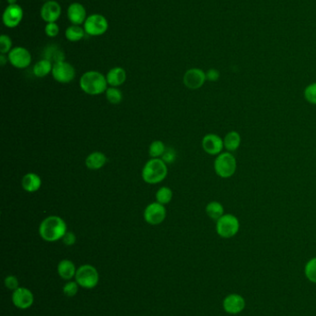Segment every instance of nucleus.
Segmentation results:
<instances>
[{"label":"nucleus","instance_id":"f704fd0d","mask_svg":"<svg viewBox=\"0 0 316 316\" xmlns=\"http://www.w3.org/2000/svg\"><path fill=\"white\" fill-rule=\"evenodd\" d=\"M45 32L48 37H56L60 32V26L57 23H47Z\"/></svg>","mask_w":316,"mask_h":316},{"label":"nucleus","instance_id":"9d476101","mask_svg":"<svg viewBox=\"0 0 316 316\" xmlns=\"http://www.w3.org/2000/svg\"><path fill=\"white\" fill-rule=\"evenodd\" d=\"M166 218V208L158 202H151L145 208L144 219L151 226L162 224Z\"/></svg>","mask_w":316,"mask_h":316},{"label":"nucleus","instance_id":"58836bf2","mask_svg":"<svg viewBox=\"0 0 316 316\" xmlns=\"http://www.w3.org/2000/svg\"><path fill=\"white\" fill-rule=\"evenodd\" d=\"M8 61H9L8 55H4V54H1V55H0V64H1L2 67L5 66L6 63H7Z\"/></svg>","mask_w":316,"mask_h":316},{"label":"nucleus","instance_id":"f03ea898","mask_svg":"<svg viewBox=\"0 0 316 316\" xmlns=\"http://www.w3.org/2000/svg\"><path fill=\"white\" fill-rule=\"evenodd\" d=\"M79 86L86 95L99 96L108 89L107 79L99 71L89 70L80 78Z\"/></svg>","mask_w":316,"mask_h":316},{"label":"nucleus","instance_id":"2eb2a0df","mask_svg":"<svg viewBox=\"0 0 316 316\" xmlns=\"http://www.w3.org/2000/svg\"><path fill=\"white\" fill-rule=\"evenodd\" d=\"M12 303L15 306L22 310L28 309L33 305V295L26 288H18L12 294Z\"/></svg>","mask_w":316,"mask_h":316},{"label":"nucleus","instance_id":"2f4dec72","mask_svg":"<svg viewBox=\"0 0 316 316\" xmlns=\"http://www.w3.org/2000/svg\"><path fill=\"white\" fill-rule=\"evenodd\" d=\"M12 49V41L9 35L2 34L0 36V53L7 55Z\"/></svg>","mask_w":316,"mask_h":316},{"label":"nucleus","instance_id":"0eeeda50","mask_svg":"<svg viewBox=\"0 0 316 316\" xmlns=\"http://www.w3.org/2000/svg\"><path fill=\"white\" fill-rule=\"evenodd\" d=\"M109 23L101 14H91L85 20L84 29L85 33L91 36H99L107 32Z\"/></svg>","mask_w":316,"mask_h":316},{"label":"nucleus","instance_id":"c9c22d12","mask_svg":"<svg viewBox=\"0 0 316 316\" xmlns=\"http://www.w3.org/2000/svg\"><path fill=\"white\" fill-rule=\"evenodd\" d=\"M5 286L8 289L14 291L18 288H20L19 281L14 275H9L5 278Z\"/></svg>","mask_w":316,"mask_h":316},{"label":"nucleus","instance_id":"20e7f679","mask_svg":"<svg viewBox=\"0 0 316 316\" xmlns=\"http://www.w3.org/2000/svg\"><path fill=\"white\" fill-rule=\"evenodd\" d=\"M214 171L222 179H229L237 171V162L236 157L230 152H223L216 156L214 160Z\"/></svg>","mask_w":316,"mask_h":316},{"label":"nucleus","instance_id":"5701e85b","mask_svg":"<svg viewBox=\"0 0 316 316\" xmlns=\"http://www.w3.org/2000/svg\"><path fill=\"white\" fill-rule=\"evenodd\" d=\"M52 69H53V63L49 60L43 59L33 66V75L38 78H44L48 74L51 73Z\"/></svg>","mask_w":316,"mask_h":316},{"label":"nucleus","instance_id":"1a4fd4ad","mask_svg":"<svg viewBox=\"0 0 316 316\" xmlns=\"http://www.w3.org/2000/svg\"><path fill=\"white\" fill-rule=\"evenodd\" d=\"M9 62L16 69H26L32 62V55L28 49L23 46L13 47L8 54Z\"/></svg>","mask_w":316,"mask_h":316},{"label":"nucleus","instance_id":"412c9836","mask_svg":"<svg viewBox=\"0 0 316 316\" xmlns=\"http://www.w3.org/2000/svg\"><path fill=\"white\" fill-rule=\"evenodd\" d=\"M224 149L230 153L237 151L241 145V135L236 131H231L226 133L223 138Z\"/></svg>","mask_w":316,"mask_h":316},{"label":"nucleus","instance_id":"e433bc0d","mask_svg":"<svg viewBox=\"0 0 316 316\" xmlns=\"http://www.w3.org/2000/svg\"><path fill=\"white\" fill-rule=\"evenodd\" d=\"M62 241L66 246H72L76 243V236L72 231H67L62 238Z\"/></svg>","mask_w":316,"mask_h":316},{"label":"nucleus","instance_id":"f3484780","mask_svg":"<svg viewBox=\"0 0 316 316\" xmlns=\"http://www.w3.org/2000/svg\"><path fill=\"white\" fill-rule=\"evenodd\" d=\"M223 305L225 312L231 314H237L244 310L245 301L240 295L231 294L224 299Z\"/></svg>","mask_w":316,"mask_h":316},{"label":"nucleus","instance_id":"dca6fc26","mask_svg":"<svg viewBox=\"0 0 316 316\" xmlns=\"http://www.w3.org/2000/svg\"><path fill=\"white\" fill-rule=\"evenodd\" d=\"M67 16L72 24L74 25L84 24L85 20L87 18L86 10L84 9V6L78 2L72 3L69 6L68 10H67Z\"/></svg>","mask_w":316,"mask_h":316},{"label":"nucleus","instance_id":"a211bd4d","mask_svg":"<svg viewBox=\"0 0 316 316\" xmlns=\"http://www.w3.org/2000/svg\"><path fill=\"white\" fill-rule=\"evenodd\" d=\"M127 74L126 69L121 67H114L108 71L106 75L108 85L111 87H119L126 83Z\"/></svg>","mask_w":316,"mask_h":316},{"label":"nucleus","instance_id":"72a5a7b5","mask_svg":"<svg viewBox=\"0 0 316 316\" xmlns=\"http://www.w3.org/2000/svg\"><path fill=\"white\" fill-rule=\"evenodd\" d=\"M163 159L166 164H172L177 159V152L172 148H166V151L164 152L163 156H162Z\"/></svg>","mask_w":316,"mask_h":316},{"label":"nucleus","instance_id":"cd10ccee","mask_svg":"<svg viewBox=\"0 0 316 316\" xmlns=\"http://www.w3.org/2000/svg\"><path fill=\"white\" fill-rule=\"evenodd\" d=\"M105 95L108 102L112 105H118L122 101V92L118 87L108 88Z\"/></svg>","mask_w":316,"mask_h":316},{"label":"nucleus","instance_id":"ea45409f","mask_svg":"<svg viewBox=\"0 0 316 316\" xmlns=\"http://www.w3.org/2000/svg\"><path fill=\"white\" fill-rule=\"evenodd\" d=\"M7 2L9 3V5L17 4V0H7Z\"/></svg>","mask_w":316,"mask_h":316},{"label":"nucleus","instance_id":"423d86ee","mask_svg":"<svg viewBox=\"0 0 316 316\" xmlns=\"http://www.w3.org/2000/svg\"><path fill=\"white\" fill-rule=\"evenodd\" d=\"M98 272L93 266L84 265L76 271L75 280L79 286L84 289H94L98 283Z\"/></svg>","mask_w":316,"mask_h":316},{"label":"nucleus","instance_id":"6ab92c4d","mask_svg":"<svg viewBox=\"0 0 316 316\" xmlns=\"http://www.w3.org/2000/svg\"><path fill=\"white\" fill-rule=\"evenodd\" d=\"M41 185H42V179L38 174L33 172L24 175L22 179V187L27 193H33L38 192V190L41 188Z\"/></svg>","mask_w":316,"mask_h":316},{"label":"nucleus","instance_id":"9b49d317","mask_svg":"<svg viewBox=\"0 0 316 316\" xmlns=\"http://www.w3.org/2000/svg\"><path fill=\"white\" fill-rule=\"evenodd\" d=\"M201 146L206 154L209 156H218L223 153L224 149L223 145V139L220 137L218 134L215 133H208L201 141Z\"/></svg>","mask_w":316,"mask_h":316},{"label":"nucleus","instance_id":"a878e982","mask_svg":"<svg viewBox=\"0 0 316 316\" xmlns=\"http://www.w3.org/2000/svg\"><path fill=\"white\" fill-rule=\"evenodd\" d=\"M84 33L85 31L84 28L81 27L80 25L72 24L66 29L65 37L70 42H78L84 38Z\"/></svg>","mask_w":316,"mask_h":316},{"label":"nucleus","instance_id":"4c0bfd02","mask_svg":"<svg viewBox=\"0 0 316 316\" xmlns=\"http://www.w3.org/2000/svg\"><path fill=\"white\" fill-rule=\"evenodd\" d=\"M220 78V72L216 69H209L206 71V79L209 82H217Z\"/></svg>","mask_w":316,"mask_h":316},{"label":"nucleus","instance_id":"b1692460","mask_svg":"<svg viewBox=\"0 0 316 316\" xmlns=\"http://www.w3.org/2000/svg\"><path fill=\"white\" fill-rule=\"evenodd\" d=\"M44 59L49 60L54 65L58 62L64 61L65 55H64L63 51L61 50L59 46H47L46 50L44 52Z\"/></svg>","mask_w":316,"mask_h":316},{"label":"nucleus","instance_id":"aec40b11","mask_svg":"<svg viewBox=\"0 0 316 316\" xmlns=\"http://www.w3.org/2000/svg\"><path fill=\"white\" fill-rule=\"evenodd\" d=\"M107 160V156L101 152H93L85 158V165L89 170H100L106 165Z\"/></svg>","mask_w":316,"mask_h":316},{"label":"nucleus","instance_id":"c756f323","mask_svg":"<svg viewBox=\"0 0 316 316\" xmlns=\"http://www.w3.org/2000/svg\"><path fill=\"white\" fill-rule=\"evenodd\" d=\"M305 275L312 283H316V257L308 262L305 266Z\"/></svg>","mask_w":316,"mask_h":316},{"label":"nucleus","instance_id":"c85d7f7f","mask_svg":"<svg viewBox=\"0 0 316 316\" xmlns=\"http://www.w3.org/2000/svg\"><path fill=\"white\" fill-rule=\"evenodd\" d=\"M172 191L169 187H162L159 189L156 193V201L162 203L163 206L168 205L169 202L172 201Z\"/></svg>","mask_w":316,"mask_h":316},{"label":"nucleus","instance_id":"f8f14e48","mask_svg":"<svg viewBox=\"0 0 316 316\" xmlns=\"http://www.w3.org/2000/svg\"><path fill=\"white\" fill-rule=\"evenodd\" d=\"M206 79V72L198 68H192L186 70L183 77V83L186 87L190 90H198L204 85Z\"/></svg>","mask_w":316,"mask_h":316},{"label":"nucleus","instance_id":"ddd939ff","mask_svg":"<svg viewBox=\"0 0 316 316\" xmlns=\"http://www.w3.org/2000/svg\"><path fill=\"white\" fill-rule=\"evenodd\" d=\"M24 18V10L18 4L9 5L6 8L2 20L6 27L15 28L19 25Z\"/></svg>","mask_w":316,"mask_h":316},{"label":"nucleus","instance_id":"bb28decb","mask_svg":"<svg viewBox=\"0 0 316 316\" xmlns=\"http://www.w3.org/2000/svg\"><path fill=\"white\" fill-rule=\"evenodd\" d=\"M165 151H166V147L164 145L163 142L160 140L153 141L149 147V155L151 158L162 157Z\"/></svg>","mask_w":316,"mask_h":316},{"label":"nucleus","instance_id":"7ed1b4c3","mask_svg":"<svg viewBox=\"0 0 316 316\" xmlns=\"http://www.w3.org/2000/svg\"><path fill=\"white\" fill-rule=\"evenodd\" d=\"M167 164L162 158L149 159L142 170V179L146 183L158 184L167 177Z\"/></svg>","mask_w":316,"mask_h":316},{"label":"nucleus","instance_id":"4468645a","mask_svg":"<svg viewBox=\"0 0 316 316\" xmlns=\"http://www.w3.org/2000/svg\"><path fill=\"white\" fill-rule=\"evenodd\" d=\"M40 15L47 23H56L61 15V7L55 0H48L43 5Z\"/></svg>","mask_w":316,"mask_h":316},{"label":"nucleus","instance_id":"7c9ffc66","mask_svg":"<svg viewBox=\"0 0 316 316\" xmlns=\"http://www.w3.org/2000/svg\"><path fill=\"white\" fill-rule=\"evenodd\" d=\"M303 96L308 103H310L311 105H316V83L309 84L304 89Z\"/></svg>","mask_w":316,"mask_h":316},{"label":"nucleus","instance_id":"4be33fe9","mask_svg":"<svg viewBox=\"0 0 316 316\" xmlns=\"http://www.w3.org/2000/svg\"><path fill=\"white\" fill-rule=\"evenodd\" d=\"M76 271L77 269L75 264L71 260H62L58 265V274L63 280H71L73 277H75Z\"/></svg>","mask_w":316,"mask_h":316},{"label":"nucleus","instance_id":"39448f33","mask_svg":"<svg viewBox=\"0 0 316 316\" xmlns=\"http://www.w3.org/2000/svg\"><path fill=\"white\" fill-rule=\"evenodd\" d=\"M216 232L221 238L235 237L240 229V223L237 216L232 214H224L216 221Z\"/></svg>","mask_w":316,"mask_h":316},{"label":"nucleus","instance_id":"473e14b6","mask_svg":"<svg viewBox=\"0 0 316 316\" xmlns=\"http://www.w3.org/2000/svg\"><path fill=\"white\" fill-rule=\"evenodd\" d=\"M79 285L76 281H69L64 285L63 288V293L67 297H75V295L78 292Z\"/></svg>","mask_w":316,"mask_h":316},{"label":"nucleus","instance_id":"6e6552de","mask_svg":"<svg viewBox=\"0 0 316 316\" xmlns=\"http://www.w3.org/2000/svg\"><path fill=\"white\" fill-rule=\"evenodd\" d=\"M52 77L58 83L66 84L70 83L75 78V69L73 65L64 61L58 62L53 65L52 69Z\"/></svg>","mask_w":316,"mask_h":316},{"label":"nucleus","instance_id":"f257e3e1","mask_svg":"<svg viewBox=\"0 0 316 316\" xmlns=\"http://www.w3.org/2000/svg\"><path fill=\"white\" fill-rule=\"evenodd\" d=\"M67 232L65 220L59 215H49L43 220L39 226L40 237L48 243H55L62 239Z\"/></svg>","mask_w":316,"mask_h":316},{"label":"nucleus","instance_id":"393cba45","mask_svg":"<svg viewBox=\"0 0 316 316\" xmlns=\"http://www.w3.org/2000/svg\"><path fill=\"white\" fill-rule=\"evenodd\" d=\"M205 212L210 219L217 221L224 215V208L223 205L218 201H212L205 207Z\"/></svg>","mask_w":316,"mask_h":316}]
</instances>
